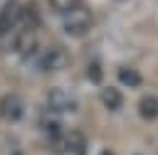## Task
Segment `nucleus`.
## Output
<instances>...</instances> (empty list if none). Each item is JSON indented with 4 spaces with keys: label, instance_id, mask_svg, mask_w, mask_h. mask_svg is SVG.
Segmentation results:
<instances>
[{
    "label": "nucleus",
    "instance_id": "nucleus-1",
    "mask_svg": "<svg viewBox=\"0 0 158 155\" xmlns=\"http://www.w3.org/2000/svg\"><path fill=\"white\" fill-rule=\"evenodd\" d=\"M91 27V12L84 5H77L74 10L64 12V32L69 37H84Z\"/></svg>",
    "mask_w": 158,
    "mask_h": 155
},
{
    "label": "nucleus",
    "instance_id": "nucleus-2",
    "mask_svg": "<svg viewBox=\"0 0 158 155\" xmlns=\"http://www.w3.org/2000/svg\"><path fill=\"white\" fill-rule=\"evenodd\" d=\"M0 116L7 123H20L25 118V101L17 93H5L0 98Z\"/></svg>",
    "mask_w": 158,
    "mask_h": 155
},
{
    "label": "nucleus",
    "instance_id": "nucleus-3",
    "mask_svg": "<svg viewBox=\"0 0 158 155\" xmlns=\"http://www.w3.org/2000/svg\"><path fill=\"white\" fill-rule=\"evenodd\" d=\"M15 52L20 57H32L37 52V34H35V27H22L20 25V32L15 37Z\"/></svg>",
    "mask_w": 158,
    "mask_h": 155
},
{
    "label": "nucleus",
    "instance_id": "nucleus-4",
    "mask_svg": "<svg viewBox=\"0 0 158 155\" xmlns=\"http://www.w3.org/2000/svg\"><path fill=\"white\" fill-rule=\"evenodd\" d=\"M67 64V52L62 47H49L47 52L40 54V69L42 71H54V69H62Z\"/></svg>",
    "mask_w": 158,
    "mask_h": 155
},
{
    "label": "nucleus",
    "instance_id": "nucleus-5",
    "mask_svg": "<svg viewBox=\"0 0 158 155\" xmlns=\"http://www.w3.org/2000/svg\"><path fill=\"white\" fill-rule=\"evenodd\" d=\"M47 101H49V108H52L54 113H62V111H72V108H74L69 93L62 91V89H52L49 96H47Z\"/></svg>",
    "mask_w": 158,
    "mask_h": 155
},
{
    "label": "nucleus",
    "instance_id": "nucleus-6",
    "mask_svg": "<svg viewBox=\"0 0 158 155\" xmlns=\"http://www.w3.org/2000/svg\"><path fill=\"white\" fill-rule=\"evenodd\" d=\"M20 20V7L15 5V2H7L5 5V10L0 12V34H5V32H10L12 30V25Z\"/></svg>",
    "mask_w": 158,
    "mask_h": 155
},
{
    "label": "nucleus",
    "instance_id": "nucleus-7",
    "mask_svg": "<svg viewBox=\"0 0 158 155\" xmlns=\"http://www.w3.org/2000/svg\"><path fill=\"white\" fill-rule=\"evenodd\" d=\"M99 98H101V103H104L109 111H118V108L123 106V96L118 93V89H116V86H104Z\"/></svg>",
    "mask_w": 158,
    "mask_h": 155
},
{
    "label": "nucleus",
    "instance_id": "nucleus-8",
    "mask_svg": "<svg viewBox=\"0 0 158 155\" xmlns=\"http://www.w3.org/2000/svg\"><path fill=\"white\" fill-rule=\"evenodd\" d=\"M64 140H67V153H72V155H86V138L81 133L72 130V133L64 135Z\"/></svg>",
    "mask_w": 158,
    "mask_h": 155
},
{
    "label": "nucleus",
    "instance_id": "nucleus-9",
    "mask_svg": "<svg viewBox=\"0 0 158 155\" xmlns=\"http://www.w3.org/2000/svg\"><path fill=\"white\" fill-rule=\"evenodd\" d=\"M138 113H141V118H146V121L158 118V98H156V96H143V98L138 101Z\"/></svg>",
    "mask_w": 158,
    "mask_h": 155
},
{
    "label": "nucleus",
    "instance_id": "nucleus-10",
    "mask_svg": "<svg viewBox=\"0 0 158 155\" xmlns=\"http://www.w3.org/2000/svg\"><path fill=\"white\" fill-rule=\"evenodd\" d=\"M116 76H118V81L126 84V86H138V84H141V74H138L136 69H128V66H121V69L116 71Z\"/></svg>",
    "mask_w": 158,
    "mask_h": 155
},
{
    "label": "nucleus",
    "instance_id": "nucleus-11",
    "mask_svg": "<svg viewBox=\"0 0 158 155\" xmlns=\"http://www.w3.org/2000/svg\"><path fill=\"white\" fill-rule=\"evenodd\" d=\"M49 5H52V10H57V12H69V10H74L77 5H81V0H49Z\"/></svg>",
    "mask_w": 158,
    "mask_h": 155
},
{
    "label": "nucleus",
    "instance_id": "nucleus-12",
    "mask_svg": "<svg viewBox=\"0 0 158 155\" xmlns=\"http://www.w3.org/2000/svg\"><path fill=\"white\" fill-rule=\"evenodd\" d=\"M86 76H89V81H91V84H99V81H101V76H104V74H101V66H99V62H91V64H89V69H86Z\"/></svg>",
    "mask_w": 158,
    "mask_h": 155
},
{
    "label": "nucleus",
    "instance_id": "nucleus-13",
    "mask_svg": "<svg viewBox=\"0 0 158 155\" xmlns=\"http://www.w3.org/2000/svg\"><path fill=\"white\" fill-rule=\"evenodd\" d=\"M99 155H114V153H111V150H104V153H99Z\"/></svg>",
    "mask_w": 158,
    "mask_h": 155
}]
</instances>
